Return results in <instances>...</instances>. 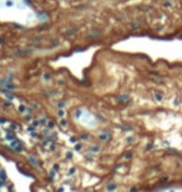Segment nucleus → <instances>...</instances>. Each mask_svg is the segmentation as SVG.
<instances>
[]
</instances>
